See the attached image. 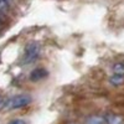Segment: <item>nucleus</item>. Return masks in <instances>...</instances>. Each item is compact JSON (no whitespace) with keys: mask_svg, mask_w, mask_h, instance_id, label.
<instances>
[{"mask_svg":"<svg viewBox=\"0 0 124 124\" xmlns=\"http://www.w3.org/2000/svg\"><path fill=\"white\" fill-rule=\"evenodd\" d=\"M31 103V97L27 94H16L10 97L6 102H5V108L6 109H19L26 107Z\"/></svg>","mask_w":124,"mask_h":124,"instance_id":"1","label":"nucleus"},{"mask_svg":"<svg viewBox=\"0 0 124 124\" xmlns=\"http://www.w3.org/2000/svg\"><path fill=\"white\" fill-rule=\"evenodd\" d=\"M41 52L40 45L37 42H30L26 45L25 51H24V63H31V62H35Z\"/></svg>","mask_w":124,"mask_h":124,"instance_id":"2","label":"nucleus"},{"mask_svg":"<svg viewBox=\"0 0 124 124\" xmlns=\"http://www.w3.org/2000/svg\"><path fill=\"white\" fill-rule=\"evenodd\" d=\"M47 75V72L42 68H36L30 73V79L31 81H40L41 78H44Z\"/></svg>","mask_w":124,"mask_h":124,"instance_id":"3","label":"nucleus"},{"mask_svg":"<svg viewBox=\"0 0 124 124\" xmlns=\"http://www.w3.org/2000/svg\"><path fill=\"white\" fill-rule=\"evenodd\" d=\"M104 120H106V124H124L123 118L117 114H108L104 118Z\"/></svg>","mask_w":124,"mask_h":124,"instance_id":"4","label":"nucleus"},{"mask_svg":"<svg viewBox=\"0 0 124 124\" xmlns=\"http://www.w3.org/2000/svg\"><path fill=\"white\" fill-rule=\"evenodd\" d=\"M109 82L113 86H120V85L124 83V75H120V73L112 75L110 78H109Z\"/></svg>","mask_w":124,"mask_h":124,"instance_id":"5","label":"nucleus"},{"mask_svg":"<svg viewBox=\"0 0 124 124\" xmlns=\"http://www.w3.org/2000/svg\"><path fill=\"white\" fill-rule=\"evenodd\" d=\"M87 124H106V120H104V118H102V117L93 116V117L88 118Z\"/></svg>","mask_w":124,"mask_h":124,"instance_id":"6","label":"nucleus"},{"mask_svg":"<svg viewBox=\"0 0 124 124\" xmlns=\"http://www.w3.org/2000/svg\"><path fill=\"white\" fill-rule=\"evenodd\" d=\"M112 68H113V71H114V73L124 75V63H116Z\"/></svg>","mask_w":124,"mask_h":124,"instance_id":"7","label":"nucleus"},{"mask_svg":"<svg viewBox=\"0 0 124 124\" xmlns=\"http://www.w3.org/2000/svg\"><path fill=\"white\" fill-rule=\"evenodd\" d=\"M9 9V3L6 0H0V11H6Z\"/></svg>","mask_w":124,"mask_h":124,"instance_id":"8","label":"nucleus"},{"mask_svg":"<svg viewBox=\"0 0 124 124\" xmlns=\"http://www.w3.org/2000/svg\"><path fill=\"white\" fill-rule=\"evenodd\" d=\"M9 124H26V123L23 119H13L11 122H9Z\"/></svg>","mask_w":124,"mask_h":124,"instance_id":"9","label":"nucleus"},{"mask_svg":"<svg viewBox=\"0 0 124 124\" xmlns=\"http://www.w3.org/2000/svg\"><path fill=\"white\" fill-rule=\"evenodd\" d=\"M6 1H8V3H9V1H10V0H6Z\"/></svg>","mask_w":124,"mask_h":124,"instance_id":"10","label":"nucleus"}]
</instances>
